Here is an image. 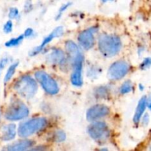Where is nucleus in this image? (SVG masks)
I'll list each match as a JSON object with an SVG mask.
<instances>
[{"instance_id": "nucleus-23", "label": "nucleus", "mask_w": 151, "mask_h": 151, "mask_svg": "<svg viewBox=\"0 0 151 151\" xmlns=\"http://www.w3.org/2000/svg\"><path fill=\"white\" fill-rule=\"evenodd\" d=\"M71 5V3H66V4H63V5H62L61 7H60V8L58 10V13L57 14V16H56V19H59L60 17H61L62 14L63 13V12L66 11V10H67L68 7H69V6Z\"/></svg>"}, {"instance_id": "nucleus-29", "label": "nucleus", "mask_w": 151, "mask_h": 151, "mask_svg": "<svg viewBox=\"0 0 151 151\" xmlns=\"http://www.w3.org/2000/svg\"><path fill=\"white\" fill-rule=\"evenodd\" d=\"M146 103H147V107L151 110V94L148 96V97H147V100H146Z\"/></svg>"}, {"instance_id": "nucleus-18", "label": "nucleus", "mask_w": 151, "mask_h": 151, "mask_svg": "<svg viewBox=\"0 0 151 151\" xmlns=\"http://www.w3.org/2000/svg\"><path fill=\"white\" fill-rule=\"evenodd\" d=\"M24 35H21L19 36H18L17 38H11L10 40H9L8 41L5 43V46L7 47H16V46H18L22 41H23Z\"/></svg>"}, {"instance_id": "nucleus-9", "label": "nucleus", "mask_w": 151, "mask_h": 151, "mask_svg": "<svg viewBox=\"0 0 151 151\" xmlns=\"http://www.w3.org/2000/svg\"><path fill=\"white\" fill-rule=\"evenodd\" d=\"M110 113V109L105 105L97 104L92 106L86 113V119L89 122H94L99 119L105 117Z\"/></svg>"}, {"instance_id": "nucleus-15", "label": "nucleus", "mask_w": 151, "mask_h": 151, "mask_svg": "<svg viewBox=\"0 0 151 151\" xmlns=\"http://www.w3.org/2000/svg\"><path fill=\"white\" fill-rule=\"evenodd\" d=\"M146 100H147V97L146 96H143L140 100L139 101L138 106L137 107V110H136L135 114L134 116V122L136 124L138 123L139 122L140 119H141L143 113L145 112V110L147 106V103H146Z\"/></svg>"}, {"instance_id": "nucleus-1", "label": "nucleus", "mask_w": 151, "mask_h": 151, "mask_svg": "<svg viewBox=\"0 0 151 151\" xmlns=\"http://www.w3.org/2000/svg\"><path fill=\"white\" fill-rule=\"evenodd\" d=\"M121 47L122 42L116 35L103 34L99 37L98 48L105 57L111 58L116 55L120 51Z\"/></svg>"}, {"instance_id": "nucleus-6", "label": "nucleus", "mask_w": 151, "mask_h": 151, "mask_svg": "<svg viewBox=\"0 0 151 151\" xmlns=\"http://www.w3.org/2000/svg\"><path fill=\"white\" fill-rule=\"evenodd\" d=\"M88 133L94 140L106 139L109 137L110 131L107 125L103 122H94L88 128Z\"/></svg>"}, {"instance_id": "nucleus-4", "label": "nucleus", "mask_w": 151, "mask_h": 151, "mask_svg": "<svg viewBox=\"0 0 151 151\" xmlns=\"http://www.w3.org/2000/svg\"><path fill=\"white\" fill-rule=\"evenodd\" d=\"M29 109L21 100H16L12 102L5 112L6 119L10 121L20 120L29 115Z\"/></svg>"}, {"instance_id": "nucleus-17", "label": "nucleus", "mask_w": 151, "mask_h": 151, "mask_svg": "<svg viewBox=\"0 0 151 151\" xmlns=\"http://www.w3.org/2000/svg\"><path fill=\"white\" fill-rule=\"evenodd\" d=\"M18 64H19L18 63H14L12 65H10V67H9L8 69H7L5 76H4V82L5 83L8 82V81H10V79L13 78V75H14L15 72H16V68H17L18 66Z\"/></svg>"}, {"instance_id": "nucleus-3", "label": "nucleus", "mask_w": 151, "mask_h": 151, "mask_svg": "<svg viewBox=\"0 0 151 151\" xmlns=\"http://www.w3.org/2000/svg\"><path fill=\"white\" fill-rule=\"evenodd\" d=\"M47 123V121L45 118H33L22 122L19 127L18 134L21 137H28L44 129Z\"/></svg>"}, {"instance_id": "nucleus-26", "label": "nucleus", "mask_w": 151, "mask_h": 151, "mask_svg": "<svg viewBox=\"0 0 151 151\" xmlns=\"http://www.w3.org/2000/svg\"><path fill=\"white\" fill-rule=\"evenodd\" d=\"M34 34V30L32 28H27L26 30L24 31V36L26 37V38H30Z\"/></svg>"}, {"instance_id": "nucleus-32", "label": "nucleus", "mask_w": 151, "mask_h": 151, "mask_svg": "<svg viewBox=\"0 0 151 151\" xmlns=\"http://www.w3.org/2000/svg\"><path fill=\"white\" fill-rule=\"evenodd\" d=\"M150 150H151V148H150Z\"/></svg>"}, {"instance_id": "nucleus-5", "label": "nucleus", "mask_w": 151, "mask_h": 151, "mask_svg": "<svg viewBox=\"0 0 151 151\" xmlns=\"http://www.w3.org/2000/svg\"><path fill=\"white\" fill-rule=\"evenodd\" d=\"M35 77L47 94L55 95L58 93V85L56 81L47 72L44 71H37L35 73Z\"/></svg>"}, {"instance_id": "nucleus-24", "label": "nucleus", "mask_w": 151, "mask_h": 151, "mask_svg": "<svg viewBox=\"0 0 151 151\" xmlns=\"http://www.w3.org/2000/svg\"><path fill=\"white\" fill-rule=\"evenodd\" d=\"M8 16L10 17V19H16L19 16V10L17 8H16V7H12V8L10 9Z\"/></svg>"}, {"instance_id": "nucleus-25", "label": "nucleus", "mask_w": 151, "mask_h": 151, "mask_svg": "<svg viewBox=\"0 0 151 151\" xmlns=\"http://www.w3.org/2000/svg\"><path fill=\"white\" fill-rule=\"evenodd\" d=\"M13 22L11 21H8L5 23V24L4 25V28H3V30L5 33H9L12 31L13 29Z\"/></svg>"}, {"instance_id": "nucleus-21", "label": "nucleus", "mask_w": 151, "mask_h": 151, "mask_svg": "<svg viewBox=\"0 0 151 151\" xmlns=\"http://www.w3.org/2000/svg\"><path fill=\"white\" fill-rule=\"evenodd\" d=\"M108 90L106 87H100L95 91V94L98 98H105L108 94Z\"/></svg>"}, {"instance_id": "nucleus-27", "label": "nucleus", "mask_w": 151, "mask_h": 151, "mask_svg": "<svg viewBox=\"0 0 151 151\" xmlns=\"http://www.w3.org/2000/svg\"><path fill=\"white\" fill-rule=\"evenodd\" d=\"M142 123L144 124L145 125H147V124L149 123V116L147 114H146L144 116H143L142 119Z\"/></svg>"}, {"instance_id": "nucleus-7", "label": "nucleus", "mask_w": 151, "mask_h": 151, "mask_svg": "<svg viewBox=\"0 0 151 151\" xmlns=\"http://www.w3.org/2000/svg\"><path fill=\"white\" fill-rule=\"evenodd\" d=\"M129 64L125 60H118L112 63L108 71L109 78L111 80H120L129 72Z\"/></svg>"}, {"instance_id": "nucleus-14", "label": "nucleus", "mask_w": 151, "mask_h": 151, "mask_svg": "<svg viewBox=\"0 0 151 151\" xmlns=\"http://www.w3.org/2000/svg\"><path fill=\"white\" fill-rule=\"evenodd\" d=\"M32 145H33V142L31 140H21V141L17 142L7 147V150L10 151H23L27 150Z\"/></svg>"}, {"instance_id": "nucleus-28", "label": "nucleus", "mask_w": 151, "mask_h": 151, "mask_svg": "<svg viewBox=\"0 0 151 151\" xmlns=\"http://www.w3.org/2000/svg\"><path fill=\"white\" fill-rule=\"evenodd\" d=\"M7 61H8V59L7 58H3L2 60H1V61H0V67L4 68L6 66V64H7Z\"/></svg>"}, {"instance_id": "nucleus-16", "label": "nucleus", "mask_w": 151, "mask_h": 151, "mask_svg": "<svg viewBox=\"0 0 151 151\" xmlns=\"http://www.w3.org/2000/svg\"><path fill=\"white\" fill-rule=\"evenodd\" d=\"M65 47H66V50L69 56L71 58L73 59V60L81 53L79 52L78 45L72 41H66V44H65Z\"/></svg>"}, {"instance_id": "nucleus-10", "label": "nucleus", "mask_w": 151, "mask_h": 151, "mask_svg": "<svg viewBox=\"0 0 151 151\" xmlns=\"http://www.w3.org/2000/svg\"><path fill=\"white\" fill-rule=\"evenodd\" d=\"M63 34V27H57L55 29H54L52 30V32H50V35H47L46 38H44V39L43 40L42 43L40 44L39 46H38L37 47H35V49L31 51L30 52V55L31 56H34V55H38V53L41 52L43 50H44V47L49 44V43L51 42L55 38H58V37H60Z\"/></svg>"}, {"instance_id": "nucleus-19", "label": "nucleus", "mask_w": 151, "mask_h": 151, "mask_svg": "<svg viewBox=\"0 0 151 151\" xmlns=\"http://www.w3.org/2000/svg\"><path fill=\"white\" fill-rule=\"evenodd\" d=\"M133 89V84L131 81H127L123 83L120 87V93L122 94H128V93L131 92Z\"/></svg>"}, {"instance_id": "nucleus-11", "label": "nucleus", "mask_w": 151, "mask_h": 151, "mask_svg": "<svg viewBox=\"0 0 151 151\" xmlns=\"http://www.w3.org/2000/svg\"><path fill=\"white\" fill-rule=\"evenodd\" d=\"M78 41L82 47L86 50H89L94 46V38L91 29L83 31L78 35Z\"/></svg>"}, {"instance_id": "nucleus-8", "label": "nucleus", "mask_w": 151, "mask_h": 151, "mask_svg": "<svg viewBox=\"0 0 151 151\" xmlns=\"http://www.w3.org/2000/svg\"><path fill=\"white\" fill-rule=\"evenodd\" d=\"M83 57L82 54L80 53L73 60L74 70L71 75V82L75 86H81L83 84L82 79V67Z\"/></svg>"}, {"instance_id": "nucleus-13", "label": "nucleus", "mask_w": 151, "mask_h": 151, "mask_svg": "<svg viewBox=\"0 0 151 151\" xmlns=\"http://www.w3.org/2000/svg\"><path fill=\"white\" fill-rule=\"evenodd\" d=\"M16 135V126L15 124H8L3 127L1 139L3 141H10L13 139Z\"/></svg>"}, {"instance_id": "nucleus-22", "label": "nucleus", "mask_w": 151, "mask_h": 151, "mask_svg": "<svg viewBox=\"0 0 151 151\" xmlns=\"http://www.w3.org/2000/svg\"><path fill=\"white\" fill-rule=\"evenodd\" d=\"M151 66V58H146L140 65L141 69H147Z\"/></svg>"}, {"instance_id": "nucleus-12", "label": "nucleus", "mask_w": 151, "mask_h": 151, "mask_svg": "<svg viewBox=\"0 0 151 151\" xmlns=\"http://www.w3.org/2000/svg\"><path fill=\"white\" fill-rule=\"evenodd\" d=\"M47 60L52 64H63L65 63L64 52L60 49H55L47 56Z\"/></svg>"}, {"instance_id": "nucleus-30", "label": "nucleus", "mask_w": 151, "mask_h": 151, "mask_svg": "<svg viewBox=\"0 0 151 151\" xmlns=\"http://www.w3.org/2000/svg\"><path fill=\"white\" fill-rule=\"evenodd\" d=\"M139 88L141 90H143V89H144V87L142 86V85H141V84H140V85H139Z\"/></svg>"}, {"instance_id": "nucleus-20", "label": "nucleus", "mask_w": 151, "mask_h": 151, "mask_svg": "<svg viewBox=\"0 0 151 151\" xmlns=\"http://www.w3.org/2000/svg\"><path fill=\"white\" fill-rule=\"evenodd\" d=\"M66 134L62 131H58L54 133L53 135V140L57 142H60L66 139Z\"/></svg>"}, {"instance_id": "nucleus-2", "label": "nucleus", "mask_w": 151, "mask_h": 151, "mask_svg": "<svg viewBox=\"0 0 151 151\" xmlns=\"http://www.w3.org/2000/svg\"><path fill=\"white\" fill-rule=\"evenodd\" d=\"M14 88L19 94L26 99H30L35 96L38 91L37 83L29 75H23L15 82Z\"/></svg>"}, {"instance_id": "nucleus-31", "label": "nucleus", "mask_w": 151, "mask_h": 151, "mask_svg": "<svg viewBox=\"0 0 151 151\" xmlns=\"http://www.w3.org/2000/svg\"><path fill=\"white\" fill-rule=\"evenodd\" d=\"M103 1H109V0H103Z\"/></svg>"}]
</instances>
